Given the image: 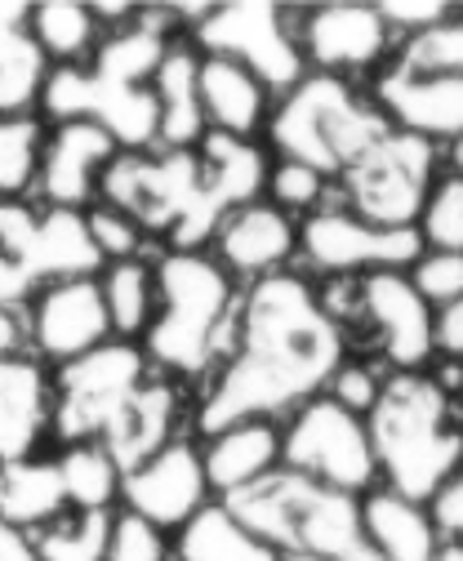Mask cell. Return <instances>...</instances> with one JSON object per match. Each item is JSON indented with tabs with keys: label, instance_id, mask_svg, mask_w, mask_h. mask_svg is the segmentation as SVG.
<instances>
[{
	"label": "cell",
	"instance_id": "3957f363",
	"mask_svg": "<svg viewBox=\"0 0 463 561\" xmlns=\"http://www.w3.org/2000/svg\"><path fill=\"white\" fill-rule=\"evenodd\" d=\"M379 481L410 504H428L441 481L463 463V419L454 397L415 375H387L374 410L366 414Z\"/></svg>",
	"mask_w": 463,
	"mask_h": 561
},
{
	"label": "cell",
	"instance_id": "7402d4cb",
	"mask_svg": "<svg viewBox=\"0 0 463 561\" xmlns=\"http://www.w3.org/2000/svg\"><path fill=\"white\" fill-rule=\"evenodd\" d=\"M196 446H201V468H206V485L215 500H232L245 485L281 468V424L277 419H241V424H228V428L201 437Z\"/></svg>",
	"mask_w": 463,
	"mask_h": 561
},
{
	"label": "cell",
	"instance_id": "7c38bea8",
	"mask_svg": "<svg viewBox=\"0 0 463 561\" xmlns=\"http://www.w3.org/2000/svg\"><path fill=\"white\" fill-rule=\"evenodd\" d=\"M299 54L321 77H357L383 62L392 49V32L383 27L374 0H329V5H308L290 14Z\"/></svg>",
	"mask_w": 463,
	"mask_h": 561
},
{
	"label": "cell",
	"instance_id": "d4e9b609",
	"mask_svg": "<svg viewBox=\"0 0 463 561\" xmlns=\"http://www.w3.org/2000/svg\"><path fill=\"white\" fill-rule=\"evenodd\" d=\"M361 530H366L370 552L383 561H428L445 548V539L432 530L428 508L392 495L383 485L361 495Z\"/></svg>",
	"mask_w": 463,
	"mask_h": 561
},
{
	"label": "cell",
	"instance_id": "7a4b0ae2",
	"mask_svg": "<svg viewBox=\"0 0 463 561\" xmlns=\"http://www.w3.org/2000/svg\"><path fill=\"white\" fill-rule=\"evenodd\" d=\"M157 317L143 334V357L165 379H210L228 357L241 290L206 250H165L152 259Z\"/></svg>",
	"mask_w": 463,
	"mask_h": 561
},
{
	"label": "cell",
	"instance_id": "cb8c5ba5",
	"mask_svg": "<svg viewBox=\"0 0 463 561\" xmlns=\"http://www.w3.org/2000/svg\"><path fill=\"white\" fill-rule=\"evenodd\" d=\"M196 54L192 45H170L152 77V99H157V148L165 152H187L206 138V112L201 94H196Z\"/></svg>",
	"mask_w": 463,
	"mask_h": 561
},
{
	"label": "cell",
	"instance_id": "484cf974",
	"mask_svg": "<svg viewBox=\"0 0 463 561\" xmlns=\"http://www.w3.org/2000/svg\"><path fill=\"white\" fill-rule=\"evenodd\" d=\"M174 561H281L223 500H210L183 530H174Z\"/></svg>",
	"mask_w": 463,
	"mask_h": 561
},
{
	"label": "cell",
	"instance_id": "603a6c76",
	"mask_svg": "<svg viewBox=\"0 0 463 561\" xmlns=\"http://www.w3.org/2000/svg\"><path fill=\"white\" fill-rule=\"evenodd\" d=\"M49 437V375L32 357L0 362V463L32 459Z\"/></svg>",
	"mask_w": 463,
	"mask_h": 561
},
{
	"label": "cell",
	"instance_id": "7dc6e473",
	"mask_svg": "<svg viewBox=\"0 0 463 561\" xmlns=\"http://www.w3.org/2000/svg\"><path fill=\"white\" fill-rule=\"evenodd\" d=\"M445 161H450V170H459V174H463V138L445 148Z\"/></svg>",
	"mask_w": 463,
	"mask_h": 561
},
{
	"label": "cell",
	"instance_id": "8992f818",
	"mask_svg": "<svg viewBox=\"0 0 463 561\" xmlns=\"http://www.w3.org/2000/svg\"><path fill=\"white\" fill-rule=\"evenodd\" d=\"M441 161H445V148L406 129H387L374 148H366L339 174V187L348 201L344 209L387 232L415 228L432 183L441 179Z\"/></svg>",
	"mask_w": 463,
	"mask_h": 561
},
{
	"label": "cell",
	"instance_id": "60d3db41",
	"mask_svg": "<svg viewBox=\"0 0 463 561\" xmlns=\"http://www.w3.org/2000/svg\"><path fill=\"white\" fill-rule=\"evenodd\" d=\"M428 508V517H432V530L445 539V543H454V548H463V463L441 481V490L424 504Z\"/></svg>",
	"mask_w": 463,
	"mask_h": 561
},
{
	"label": "cell",
	"instance_id": "f546056e",
	"mask_svg": "<svg viewBox=\"0 0 463 561\" xmlns=\"http://www.w3.org/2000/svg\"><path fill=\"white\" fill-rule=\"evenodd\" d=\"M58 481H62V500L77 513H112L120 500V468L99 442H72L54 455Z\"/></svg>",
	"mask_w": 463,
	"mask_h": 561
},
{
	"label": "cell",
	"instance_id": "ab89813d",
	"mask_svg": "<svg viewBox=\"0 0 463 561\" xmlns=\"http://www.w3.org/2000/svg\"><path fill=\"white\" fill-rule=\"evenodd\" d=\"M374 10L387 32H402L406 41L454 14V5H445V0H374Z\"/></svg>",
	"mask_w": 463,
	"mask_h": 561
},
{
	"label": "cell",
	"instance_id": "9c48e42d",
	"mask_svg": "<svg viewBox=\"0 0 463 561\" xmlns=\"http://www.w3.org/2000/svg\"><path fill=\"white\" fill-rule=\"evenodd\" d=\"M192 49L241 62L277 99L308 77L290 10L273 5V0H228V5H215V14L192 32Z\"/></svg>",
	"mask_w": 463,
	"mask_h": 561
},
{
	"label": "cell",
	"instance_id": "277c9868",
	"mask_svg": "<svg viewBox=\"0 0 463 561\" xmlns=\"http://www.w3.org/2000/svg\"><path fill=\"white\" fill-rule=\"evenodd\" d=\"M277 557H316V561H366L370 543L361 530V500L308 481L299 472H268L223 500Z\"/></svg>",
	"mask_w": 463,
	"mask_h": 561
},
{
	"label": "cell",
	"instance_id": "b9f144b4",
	"mask_svg": "<svg viewBox=\"0 0 463 561\" xmlns=\"http://www.w3.org/2000/svg\"><path fill=\"white\" fill-rule=\"evenodd\" d=\"M432 353L445 362H463V299L432 312Z\"/></svg>",
	"mask_w": 463,
	"mask_h": 561
},
{
	"label": "cell",
	"instance_id": "6da1fadb",
	"mask_svg": "<svg viewBox=\"0 0 463 561\" xmlns=\"http://www.w3.org/2000/svg\"><path fill=\"white\" fill-rule=\"evenodd\" d=\"M344 325L325 312L321 290L299 272L263 276L241 295L228 357L206 379L192 410L196 437L241 419H281L321 397L344 362Z\"/></svg>",
	"mask_w": 463,
	"mask_h": 561
},
{
	"label": "cell",
	"instance_id": "44dd1931",
	"mask_svg": "<svg viewBox=\"0 0 463 561\" xmlns=\"http://www.w3.org/2000/svg\"><path fill=\"white\" fill-rule=\"evenodd\" d=\"M196 157H201V241H210L223 215L263 196V187H268V152L258 144H245V138L206 134L196 144Z\"/></svg>",
	"mask_w": 463,
	"mask_h": 561
},
{
	"label": "cell",
	"instance_id": "ba28073f",
	"mask_svg": "<svg viewBox=\"0 0 463 561\" xmlns=\"http://www.w3.org/2000/svg\"><path fill=\"white\" fill-rule=\"evenodd\" d=\"M281 468L357 500L370 495L379 481L366 419L329 401L325 392L290 410V419L281 424Z\"/></svg>",
	"mask_w": 463,
	"mask_h": 561
},
{
	"label": "cell",
	"instance_id": "8fae6325",
	"mask_svg": "<svg viewBox=\"0 0 463 561\" xmlns=\"http://www.w3.org/2000/svg\"><path fill=\"white\" fill-rule=\"evenodd\" d=\"M424 254V241L415 228L387 232L374 228L366 219H357L352 209H335L321 205L316 215L299 219V259L329 276V280H348V276H366L379 267H410Z\"/></svg>",
	"mask_w": 463,
	"mask_h": 561
},
{
	"label": "cell",
	"instance_id": "e575fe53",
	"mask_svg": "<svg viewBox=\"0 0 463 561\" xmlns=\"http://www.w3.org/2000/svg\"><path fill=\"white\" fill-rule=\"evenodd\" d=\"M325 192H329V179L303 161H286L277 157L268 165V187H263V196H268L277 209H286V215H316V209L325 205Z\"/></svg>",
	"mask_w": 463,
	"mask_h": 561
},
{
	"label": "cell",
	"instance_id": "d590c367",
	"mask_svg": "<svg viewBox=\"0 0 463 561\" xmlns=\"http://www.w3.org/2000/svg\"><path fill=\"white\" fill-rule=\"evenodd\" d=\"M85 215V232H90V241H94V250H99V259L103 263H125V259H143V250H148V232L125 215V209H116V205H107V201H94V205H85L81 209Z\"/></svg>",
	"mask_w": 463,
	"mask_h": 561
},
{
	"label": "cell",
	"instance_id": "4316f807",
	"mask_svg": "<svg viewBox=\"0 0 463 561\" xmlns=\"http://www.w3.org/2000/svg\"><path fill=\"white\" fill-rule=\"evenodd\" d=\"M27 36L49 67H85L103 41L85 0H40V5H27Z\"/></svg>",
	"mask_w": 463,
	"mask_h": 561
},
{
	"label": "cell",
	"instance_id": "5bb4252c",
	"mask_svg": "<svg viewBox=\"0 0 463 561\" xmlns=\"http://www.w3.org/2000/svg\"><path fill=\"white\" fill-rule=\"evenodd\" d=\"M23 312H27L32 353L54 366H68L112 339L99 276H72V280L36 286V295L23 304Z\"/></svg>",
	"mask_w": 463,
	"mask_h": 561
},
{
	"label": "cell",
	"instance_id": "8d00e7d4",
	"mask_svg": "<svg viewBox=\"0 0 463 561\" xmlns=\"http://www.w3.org/2000/svg\"><path fill=\"white\" fill-rule=\"evenodd\" d=\"M410 286L419 290V299L437 312L454 299H463V254H445V250H424L410 267Z\"/></svg>",
	"mask_w": 463,
	"mask_h": 561
},
{
	"label": "cell",
	"instance_id": "7bdbcfd3",
	"mask_svg": "<svg viewBox=\"0 0 463 561\" xmlns=\"http://www.w3.org/2000/svg\"><path fill=\"white\" fill-rule=\"evenodd\" d=\"M27 312L14 304H0V362L23 357L27 353Z\"/></svg>",
	"mask_w": 463,
	"mask_h": 561
},
{
	"label": "cell",
	"instance_id": "74e56055",
	"mask_svg": "<svg viewBox=\"0 0 463 561\" xmlns=\"http://www.w3.org/2000/svg\"><path fill=\"white\" fill-rule=\"evenodd\" d=\"M103 561H174V557H170V539L157 526H148L135 513H116Z\"/></svg>",
	"mask_w": 463,
	"mask_h": 561
},
{
	"label": "cell",
	"instance_id": "9a60e30c",
	"mask_svg": "<svg viewBox=\"0 0 463 561\" xmlns=\"http://www.w3.org/2000/svg\"><path fill=\"white\" fill-rule=\"evenodd\" d=\"M357 312L379 334V353L392 366V375L424 370L432 353V308L419 299L410 276L402 267H379L357 276Z\"/></svg>",
	"mask_w": 463,
	"mask_h": 561
},
{
	"label": "cell",
	"instance_id": "52a82bcc",
	"mask_svg": "<svg viewBox=\"0 0 463 561\" xmlns=\"http://www.w3.org/2000/svg\"><path fill=\"white\" fill-rule=\"evenodd\" d=\"M152 375L157 370L148 366L143 347L125 343V339H107L103 347H94V353L68 362V366H54V379H49V437L58 446L99 442L107 419Z\"/></svg>",
	"mask_w": 463,
	"mask_h": 561
},
{
	"label": "cell",
	"instance_id": "e0dca14e",
	"mask_svg": "<svg viewBox=\"0 0 463 561\" xmlns=\"http://www.w3.org/2000/svg\"><path fill=\"white\" fill-rule=\"evenodd\" d=\"M116 138L94 125V121H54L40 148V170H36V192L40 205L58 209H85L99 201L103 170L116 157Z\"/></svg>",
	"mask_w": 463,
	"mask_h": 561
},
{
	"label": "cell",
	"instance_id": "f1b7e54d",
	"mask_svg": "<svg viewBox=\"0 0 463 561\" xmlns=\"http://www.w3.org/2000/svg\"><path fill=\"white\" fill-rule=\"evenodd\" d=\"M99 290H103L112 339L143 343V334H148V325L157 317V272H152V259L103 263Z\"/></svg>",
	"mask_w": 463,
	"mask_h": 561
},
{
	"label": "cell",
	"instance_id": "ac0fdd59",
	"mask_svg": "<svg viewBox=\"0 0 463 561\" xmlns=\"http://www.w3.org/2000/svg\"><path fill=\"white\" fill-rule=\"evenodd\" d=\"M374 107L392 129L419 134L437 148L463 138V77H419V72H387L374 81Z\"/></svg>",
	"mask_w": 463,
	"mask_h": 561
},
{
	"label": "cell",
	"instance_id": "d6a6232c",
	"mask_svg": "<svg viewBox=\"0 0 463 561\" xmlns=\"http://www.w3.org/2000/svg\"><path fill=\"white\" fill-rule=\"evenodd\" d=\"M392 67L419 77H463V14H450L445 23L402 41Z\"/></svg>",
	"mask_w": 463,
	"mask_h": 561
},
{
	"label": "cell",
	"instance_id": "4fadbf2b",
	"mask_svg": "<svg viewBox=\"0 0 463 561\" xmlns=\"http://www.w3.org/2000/svg\"><path fill=\"white\" fill-rule=\"evenodd\" d=\"M120 504H125V513H135L148 526H157L161 535L183 530L196 513L210 504L201 446L187 442V437H174L152 459H143L139 468H129L120 477Z\"/></svg>",
	"mask_w": 463,
	"mask_h": 561
},
{
	"label": "cell",
	"instance_id": "f6af8a7d",
	"mask_svg": "<svg viewBox=\"0 0 463 561\" xmlns=\"http://www.w3.org/2000/svg\"><path fill=\"white\" fill-rule=\"evenodd\" d=\"M0 561H36L32 530H23V526L0 517Z\"/></svg>",
	"mask_w": 463,
	"mask_h": 561
},
{
	"label": "cell",
	"instance_id": "2e32d148",
	"mask_svg": "<svg viewBox=\"0 0 463 561\" xmlns=\"http://www.w3.org/2000/svg\"><path fill=\"white\" fill-rule=\"evenodd\" d=\"M210 245H215L210 259L232 280H250L254 286V280L277 276L299 259V219H290L268 196H258L250 205H236L232 215H223Z\"/></svg>",
	"mask_w": 463,
	"mask_h": 561
},
{
	"label": "cell",
	"instance_id": "ffe728a7",
	"mask_svg": "<svg viewBox=\"0 0 463 561\" xmlns=\"http://www.w3.org/2000/svg\"><path fill=\"white\" fill-rule=\"evenodd\" d=\"M196 94H201L206 134L245 138V144H258V134L268 129V116L277 103V94L254 72H245L241 62L223 54H201V62H196Z\"/></svg>",
	"mask_w": 463,
	"mask_h": 561
},
{
	"label": "cell",
	"instance_id": "f35d334b",
	"mask_svg": "<svg viewBox=\"0 0 463 561\" xmlns=\"http://www.w3.org/2000/svg\"><path fill=\"white\" fill-rule=\"evenodd\" d=\"M379 392H383V375L370 362H339V370L329 375V383H325V397L329 401H339L344 410H352L361 419L374 410Z\"/></svg>",
	"mask_w": 463,
	"mask_h": 561
},
{
	"label": "cell",
	"instance_id": "d6986e66",
	"mask_svg": "<svg viewBox=\"0 0 463 561\" xmlns=\"http://www.w3.org/2000/svg\"><path fill=\"white\" fill-rule=\"evenodd\" d=\"M178 424H183V392L174 379L165 375H152L143 379L129 401L107 419V428L99 433V446L116 459L120 472L139 468L143 459H152L161 446H170L178 437Z\"/></svg>",
	"mask_w": 463,
	"mask_h": 561
},
{
	"label": "cell",
	"instance_id": "ee69618b",
	"mask_svg": "<svg viewBox=\"0 0 463 561\" xmlns=\"http://www.w3.org/2000/svg\"><path fill=\"white\" fill-rule=\"evenodd\" d=\"M32 295H36L32 276H27V272H23L14 259L0 254V304H14V308H23Z\"/></svg>",
	"mask_w": 463,
	"mask_h": 561
},
{
	"label": "cell",
	"instance_id": "83f0119b",
	"mask_svg": "<svg viewBox=\"0 0 463 561\" xmlns=\"http://www.w3.org/2000/svg\"><path fill=\"white\" fill-rule=\"evenodd\" d=\"M58 513H68V500H62L54 459L32 455V459L0 463V517L23 530H40Z\"/></svg>",
	"mask_w": 463,
	"mask_h": 561
},
{
	"label": "cell",
	"instance_id": "5b68a950",
	"mask_svg": "<svg viewBox=\"0 0 463 561\" xmlns=\"http://www.w3.org/2000/svg\"><path fill=\"white\" fill-rule=\"evenodd\" d=\"M387 129V116L374 107V99L357 94L352 81L308 72L294 90L273 103L263 134H268V148L277 157L303 161L335 183Z\"/></svg>",
	"mask_w": 463,
	"mask_h": 561
},
{
	"label": "cell",
	"instance_id": "836d02e7",
	"mask_svg": "<svg viewBox=\"0 0 463 561\" xmlns=\"http://www.w3.org/2000/svg\"><path fill=\"white\" fill-rule=\"evenodd\" d=\"M424 250H445V254H463V174L459 170H441V179L432 183L419 224H415Z\"/></svg>",
	"mask_w": 463,
	"mask_h": 561
},
{
	"label": "cell",
	"instance_id": "30bf717a",
	"mask_svg": "<svg viewBox=\"0 0 463 561\" xmlns=\"http://www.w3.org/2000/svg\"><path fill=\"white\" fill-rule=\"evenodd\" d=\"M0 254L14 259L32 276V286L103 272L81 209L40 205L32 196L0 201Z\"/></svg>",
	"mask_w": 463,
	"mask_h": 561
},
{
	"label": "cell",
	"instance_id": "bcb514c9",
	"mask_svg": "<svg viewBox=\"0 0 463 561\" xmlns=\"http://www.w3.org/2000/svg\"><path fill=\"white\" fill-rule=\"evenodd\" d=\"M366 561H383V557H374V552H370ZM428 561H463V548H454V543H445V548H441L437 557H428Z\"/></svg>",
	"mask_w": 463,
	"mask_h": 561
},
{
	"label": "cell",
	"instance_id": "4dcf8cb0",
	"mask_svg": "<svg viewBox=\"0 0 463 561\" xmlns=\"http://www.w3.org/2000/svg\"><path fill=\"white\" fill-rule=\"evenodd\" d=\"M116 513H58L40 530H32L36 561H103L107 539H112Z\"/></svg>",
	"mask_w": 463,
	"mask_h": 561
},
{
	"label": "cell",
	"instance_id": "1f68e13d",
	"mask_svg": "<svg viewBox=\"0 0 463 561\" xmlns=\"http://www.w3.org/2000/svg\"><path fill=\"white\" fill-rule=\"evenodd\" d=\"M45 148V125L36 116H0V201L32 196Z\"/></svg>",
	"mask_w": 463,
	"mask_h": 561
}]
</instances>
